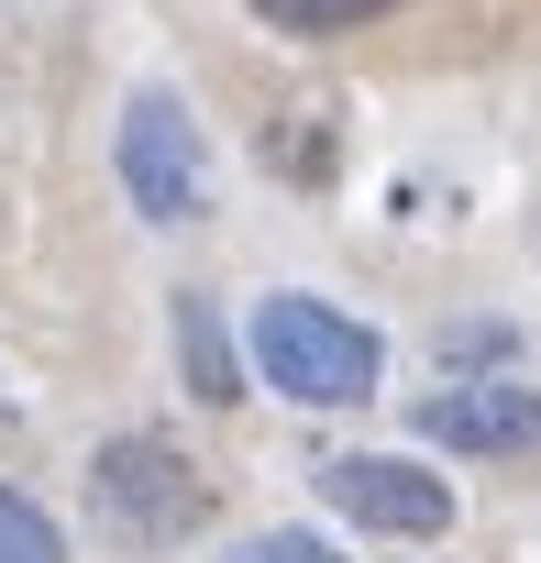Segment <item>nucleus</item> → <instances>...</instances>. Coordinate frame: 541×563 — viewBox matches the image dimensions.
<instances>
[{
	"instance_id": "obj_5",
	"label": "nucleus",
	"mask_w": 541,
	"mask_h": 563,
	"mask_svg": "<svg viewBox=\"0 0 541 563\" xmlns=\"http://www.w3.org/2000/svg\"><path fill=\"white\" fill-rule=\"evenodd\" d=\"M420 442H442V453H530L541 442V387L530 376H442L431 398H420Z\"/></svg>"
},
{
	"instance_id": "obj_3",
	"label": "nucleus",
	"mask_w": 541,
	"mask_h": 563,
	"mask_svg": "<svg viewBox=\"0 0 541 563\" xmlns=\"http://www.w3.org/2000/svg\"><path fill=\"white\" fill-rule=\"evenodd\" d=\"M111 166H122V199H133L144 221H210V199H221L210 133H199V111H188L177 89H133Z\"/></svg>"
},
{
	"instance_id": "obj_1",
	"label": "nucleus",
	"mask_w": 541,
	"mask_h": 563,
	"mask_svg": "<svg viewBox=\"0 0 541 563\" xmlns=\"http://www.w3.org/2000/svg\"><path fill=\"white\" fill-rule=\"evenodd\" d=\"M254 376L277 387V398H299V409H365L376 398V376H387V343L354 321V310H332V299H310V288H277V299H254Z\"/></svg>"
},
{
	"instance_id": "obj_6",
	"label": "nucleus",
	"mask_w": 541,
	"mask_h": 563,
	"mask_svg": "<svg viewBox=\"0 0 541 563\" xmlns=\"http://www.w3.org/2000/svg\"><path fill=\"white\" fill-rule=\"evenodd\" d=\"M166 332H177L188 387H199L210 409H232V398H243V365H232V343H221V321H210V299H199V288H177V321H166Z\"/></svg>"
},
{
	"instance_id": "obj_2",
	"label": "nucleus",
	"mask_w": 541,
	"mask_h": 563,
	"mask_svg": "<svg viewBox=\"0 0 541 563\" xmlns=\"http://www.w3.org/2000/svg\"><path fill=\"white\" fill-rule=\"evenodd\" d=\"M89 508H100L111 541H133V552H177V541L210 519V475H199L166 431H122V442L89 453Z\"/></svg>"
},
{
	"instance_id": "obj_8",
	"label": "nucleus",
	"mask_w": 541,
	"mask_h": 563,
	"mask_svg": "<svg viewBox=\"0 0 541 563\" xmlns=\"http://www.w3.org/2000/svg\"><path fill=\"white\" fill-rule=\"evenodd\" d=\"M0 563H67V530H56L23 486H0Z\"/></svg>"
},
{
	"instance_id": "obj_9",
	"label": "nucleus",
	"mask_w": 541,
	"mask_h": 563,
	"mask_svg": "<svg viewBox=\"0 0 541 563\" xmlns=\"http://www.w3.org/2000/svg\"><path fill=\"white\" fill-rule=\"evenodd\" d=\"M232 563H343V552H332L321 530H265V541H243Z\"/></svg>"
},
{
	"instance_id": "obj_4",
	"label": "nucleus",
	"mask_w": 541,
	"mask_h": 563,
	"mask_svg": "<svg viewBox=\"0 0 541 563\" xmlns=\"http://www.w3.org/2000/svg\"><path fill=\"white\" fill-rule=\"evenodd\" d=\"M321 497H332V519L387 530V541H442L453 530V486L420 475L409 453H332L321 464Z\"/></svg>"
},
{
	"instance_id": "obj_7",
	"label": "nucleus",
	"mask_w": 541,
	"mask_h": 563,
	"mask_svg": "<svg viewBox=\"0 0 541 563\" xmlns=\"http://www.w3.org/2000/svg\"><path fill=\"white\" fill-rule=\"evenodd\" d=\"M254 23H277V34H354L376 12H398V0H243Z\"/></svg>"
}]
</instances>
